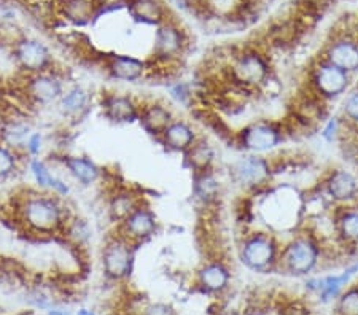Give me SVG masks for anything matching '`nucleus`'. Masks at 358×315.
I'll use <instances>...</instances> for the list:
<instances>
[{
	"instance_id": "obj_1",
	"label": "nucleus",
	"mask_w": 358,
	"mask_h": 315,
	"mask_svg": "<svg viewBox=\"0 0 358 315\" xmlns=\"http://www.w3.org/2000/svg\"><path fill=\"white\" fill-rule=\"evenodd\" d=\"M15 221L22 233L37 239L61 237L73 212L67 199L36 186L16 194L13 200Z\"/></svg>"
},
{
	"instance_id": "obj_2",
	"label": "nucleus",
	"mask_w": 358,
	"mask_h": 315,
	"mask_svg": "<svg viewBox=\"0 0 358 315\" xmlns=\"http://www.w3.org/2000/svg\"><path fill=\"white\" fill-rule=\"evenodd\" d=\"M227 83L248 94H259L273 82L269 56L255 47L236 50L223 68Z\"/></svg>"
},
{
	"instance_id": "obj_3",
	"label": "nucleus",
	"mask_w": 358,
	"mask_h": 315,
	"mask_svg": "<svg viewBox=\"0 0 358 315\" xmlns=\"http://www.w3.org/2000/svg\"><path fill=\"white\" fill-rule=\"evenodd\" d=\"M323 251L320 237L310 228H304L282 245L277 269L294 277L309 276L319 268Z\"/></svg>"
},
{
	"instance_id": "obj_4",
	"label": "nucleus",
	"mask_w": 358,
	"mask_h": 315,
	"mask_svg": "<svg viewBox=\"0 0 358 315\" xmlns=\"http://www.w3.org/2000/svg\"><path fill=\"white\" fill-rule=\"evenodd\" d=\"M282 245L274 233L252 229L241 234L238 256L242 265L253 272H269L279 265Z\"/></svg>"
},
{
	"instance_id": "obj_5",
	"label": "nucleus",
	"mask_w": 358,
	"mask_h": 315,
	"mask_svg": "<svg viewBox=\"0 0 358 315\" xmlns=\"http://www.w3.org/2000/svg\"><path fill=\"white\" fill-rule=\"evenodd\" d=\"M287 137L285 123L274 119H253L234 133L233 143L244 153L264 154L279 148Z\"/></svg>"
},
{
	"instance_id": "obj_6",
	"label": "nucleus",
	"mask_w": 358,
	"mask_h": 315,
	"mask_svg": "<svg viewBox=\"0 0 358 315\" xmlns=\"http://www.w3.org/2000/svg\"><path fill=\"white\" fill-rule=\"evenodd\" d=\"M67 88L64 72L59 68L36 73V75H22L20 85V97L26 102L29 110L34 108L56 107L57 102Z\"/></svg>"
},
{
	"instance_id": "obj_7",
	"label": "nucleus",
	"mask_w": 358,
	"mask_h": 315,
	"mask_svg": "<svg viewBox=\"0 0 358 315\" xmlns=\"http://www.w3.org/2000/svg\"><path fill=\"white\" fill-rule=\"evenodd\" d=\"M229 177L234 185L253 194L268 190L274 177L273 161L263 154L244 153L229 166Z\"/></svg>"
},
{
	"instance_id": "obj_8",
	"label": "nucleus",
	"mask_w": 358,
	"mask_h": 315,
	"mask_svg": "<svg viewBox=\"0 0 358 315\" xmlns=\"http://www.w3.org/2000/svg\"><path fill=\"white\" fill-rule=\"evenodd\" d=\"M136 265V245L115 231L101 249V266L107 279L123 282L129 279Z\"/></svg>"
},
{
	"instance_id": "obj_9",
	"label": "nucleus",
	"mask_w": 358,
	"mask_h": 315,
	"mask_svg": "<svg viewBox=\"0 0 358 315\" xmlns=\"http://www.w3.org/2000/svg\"><path fill=\"white\" fill-rule=\"evenodd\" d=\"M306 86L322 101H334L349 93L350 73L320 57L310 66Z\"/></svg>"
},
{
	"instance_id": "obj_10",
	"label": "nucleus",
	"mask_w": 358,
	"mask_h": 315,
	"mask_svg": "<svg viewBox=\"0 0 358 315\" xmlns=\"http://www.w3.org/2000/svg\"><path fill=\"white\" fill-rule=\"evenodd\" d=\"M11 54L22 75H36L56 68L53 53L38 38L22 36L11 45Z\"/></svg>"
},
{
	"instance_id": "obj_11",
	"label": "nucleus",
	"mask_w": 358,
	"mask_h": 315,
	"mask_svg": "<svg viewBox=\"0 0 358 315\" xmlns=\"http://www.w3.org/2000/svg\"><path fill=\"white\" fill-rule=\"evenodd\" d=\"M115 231L138 247L141 244H145L157 236L159 231V219L145 200L129 217H126L120 225H117Z\"/></svg>"
},
{
	"instance_id": "obj_12",
	"label": "nucleus",
	"mask_w": 358,
	"mask_h": 315,
	"mask_svg": "<svg viewBox=\"0 0 358 315\" xmlns=\"http://www.w3.org/2000/svg\"><path fill=\"white\" fill-rule=\"evenodd\" d=\"M320 190L333 205L358 203V179L350 170L334 168L323 177Z\"/></svg>"
},
{
	"instance_id": "obj_13",
	"label": "nucleus",
	"mask_w": 358,
	"mask_h": 315,
	"mask_svg": "<svg viewBox=\"0 0 358 315\" xmlns=\"http://www.w3.org/2000/svg\"><path fill=\"white\" fill-rule=\"evenodd\" d=\"M99 107L103 117L112 123L131 124L138 122L141 101L129 93L102 91L99 96Z\"/></svg>"
},
{
	"instance_id": "obj_14",
	"label": "nucleus",
	"mask_w": 358,
	"mask_h": 315,
	"mask_svg": "<svg viewBox=\"0 0 358 315\" xmlns=\"http://www.w3.org/2000/svg\"><path fill=\"white\" fill-rule=\"evenodd\" d=\"M34 124L24 108L13 107L0 119V140L13 150L24 154L27 139L34 133Z\"/></svg>"
},
{
	"instance_id": "obj_15",
	"label": "nucleus",
	"mask_w": 358,
	"mask_h": 315,
	"mask_svg": "<svg viewBox=\"0 0 358 315\" xmlns=\"http://www.w3.org/2000/svg\"><path fill=\"white\" fill-rule=\"evenodd\" d=\"M103 71L108 78L120 83H138L148 78L150 64L148 59L131 54L113 53L103 57Z\"/></svg>"
},
{
	"instance_id": "obj_16",
	"label": "nucleus",
	"mask_w": 358,
	"mask_h": 315,
	"mask_svg": "<svg viewBox=\"0 0 358 315\" xmlns=\"http://www.w3.org/2000/svg\"><path fill=\"white\" fill-rule=\"evenodd\" d=\"M27 172L31 174L34 186L37 190L53 193L56 196L67 199L72 193V186L64 177H61L57 172L53 170L50 163L43 158H29L26 161Z\"/></svg>"
},
{
	"instance_id": "obj_17",
	"label": "nucleus",
	"mask_w": 358,
	"mask_h": 315,
	"mask_svg": "<svg viewBox=\"0 0 358 315\" xmlns=\"http://www.w3.org/2000/svg\"><path fill=\"white\" fill-rule=\"evenodd\" d=\"M322 57L350 75L358 72V37L349 32L338 34L327 43Z\"/></svg>"
},
{
	"instance_id": "obj_18",
	"label": "nucleus",
	"mask_w": 358,
	"mask_h": 315,
	"mask_svg": "<svg viewBox=\"0 0 358 315\" xmlns=\"http://www.w3.org/2000/svg\"><path fill=\"white\" fill-rule=\"evenodd\" d=\"M56 161L61 164L69 177L78 183L80 186H92L99 183L103 177V170L99 164H96L91 158L85 154H71L59 153L56 156Z\"/></svg>"
},
{
	"instance_id": "obj_19",
	"label": "nucleus",
	"mask_w": 358,
	"mask_h": 315,
	"mask_svg": "<svg viewBox=\"0 0 358 315\" xmlns=\"http://www.w3.org/2000/svg\"><path fill=\"white\" fill-rule=\"evenodd\" d=\"M174 118V110H172V107L167 102L159 99H150L143 102L141 101V113H138L137 123L150 135L159 139V135L163 134V131Z\"/></svg>"
},
{
	"instance_id": "obj_20",
	"label": "nucleus",
	"mask_w": 358,
	"mask_h": 315,
	"mask_svg": "<svg viewBox=\"0 0 358 315\" xmlns=\"http://www.w3.org/2000/svg\"><path fill=\"white\" fill-rule=\"evenodd\" d=\"M92 104V96L88 88L83 85L73 83L67 85L64 94L57 102L56 110L64 119L69 122H80L86 113L90 112Z\"/></svg>"
},
{
	"instance_id": "obj_21",
	"label": "nucleus",
	"mask_w": 358,
	"mask_h": 315,
	"mask_svg": "<svg viewBox=\"0 0 358 315\" xmlns=\"http://www.w3.org/2000/svg\"><path fill=\"white\" fill-rule=\"evenodd\" d=\"M330 214L339 242L345 247H358V203L333 205Z\"/></svg>"
},
{
	"instance_id": "obj_22",
	"label": "nucleus",
	"mask_w": 358,
	"mask_h": 315,
	"mask_svg": "<svg viewBox=\"0 0 358 315\" xmlns=\"http://www.w3.org/2000/svg\"><path fill=\"white\" fill-rule=\"evenodd\" d=\"M196 280H198V286H201L202 291L210 295H220L231 285V271L223 260L213 258L199 268Z\"/></svg>"
},
{
	"instance_id": "obj_23",
	"label": "nucleus",
	"mask_w": 358,
	"mask_h": 315,
	"mask_svg": "<svg viewBox=\"0 0 358 315\" xmlns=\"http://www.w3.org/2000/svg\"><path fill=\"white\" fill-rule=\"evenodd\" d=\"M355 274H358V260L349 265L341 274H330V276L310 279L306 285H308L313 291L319 293L320 301L330 302L333 300H338L339 295L343 293L345 286L350 284V280Z\"/></svg>"
},
{
	"instance_id": "obj_24",
	"label": "nucleus",
	"mask_w": 358,
	"mask_h": 315,
	"mask_svg": "<svg viewBox=\"0 0 358 315\" xmlns=\"http://www.w3.org/2000/svg\"><path fill=\"white\" fill-rule=\"evenodd\" d=\"M199 139L198 133L193 128V124L182 118H174L171 124L159 135V142L163 143L166 150L172 153H187L194 145V142Z\"/></svg>"
},
{
	"instance_id": "obj_25",
	"label": "nucleus",
	"mask_w": 358,
	"mask_h": 315,
	"mask_svg": "<svg viewBox=\"0 0 358 315\" xmlns=\"http://www.w3.org/2000/svg\"><path fill=\"white\" fill-rule=\"evenodd\" d=\"M142 203H145V198L138 191L128 186H115L107 199L108 219L117 226L126 217H129Z\"/></svg>"
},
{
	"instance_id": "obj_26",
	"label": "nucleus",
	"mask_w": 358,
	"mask_h": 315,
	"mask_svg": "<svg viewBox=\"0 0 358 315\" xmlns=\"http://www.w3.org/2000/svg\"><path fill=\"white\" fill-rule=\"evenodd\" d=\"M223 185L218 179L217 170H206L199 174H193V196L206 207L218 204V199L222 196Z\"/></svg>"
},
{
	"instance_id": "obj_27",
	"label": "nucleus",
	"mask_w": 358,
	"mask_h": 315,
	"mask_svg": "<svg viewBox=\"0 0 358 315\" xmlns=\"http://www.w3.org/2000/svg\"><path fill=\"white\" fill-rule=\"evenodd\" d=\"M129 15L141 24L159 26L169 20V10L161 0H128Z\"/></svg>"
},
{
	"instance_id": "obj_28",
	"label": "nucleus",
	"mask_w": 358,
	"mask_h": 315,
	"mask_svg": "<svg viewBox=\"0 0 358 315\" xmlns=\"http://www.w3.org/2000/svg\"><path fill=\"white\" fill-rule=\"evenodd\" d=\"M57 11L72 26H86L96 18L94 0H57Z\"/></svg>"
},
{
	"instance_id": "obj_29",
	"label": "nucleus",
	"mask_w": 358,
	"mask_h": 315,
	"mask_svg": "<svg viewBox=\"0 0 358 315\" xmlns=\"http://www.w3.org/2000/svg\"><path fill=\"white\" fill-rule=\"evenodd\" d=\"M215 148H213L204 137H199V139L194 142V145L185 153V163H187L193 174L215 169Z\"/></svg>"
},
{
	"instance_id": "obj_30",
	"label": "nucleus",
	"mask_w": 358,
	"mask_h": 315,
	"mask_svg": "<svg viewBox=\"0 0 358 315\" xmlns=\"http://www.w3.org/2000/svg\"><path fill=\"white\" fill-rule=\"evenodd\" d=\"M61 239L77 250H83L90 245L92 239V226L91 223L82 215L72 214L71 219L66 223L64 231L61 234Z\"/></svg>"
},
{
	"instance_id": "obj_31",
	"label": "nucleus",
	"mask_w": 358,
	"mask_h": 315,
	"mask_svg": "<svg viewBox=\"0 0 358 315\" xmlns=\"http://www.w3.org/2000/svg\"><path fill=\"white\" fill-rule=\"evenodd\" d=\"M27 158L20 152L13 150L0 140V182L8 180L21 170V166H26Z\"/></svg>"
},
{
	"instance_id": "obj_32",
	"label": "nucleus",
	"mask_w": 358,
	"mask_h": 315,
	"mask_svg": "<svg viewBox=\"0 0 358 315\" xmlns=\"http://www.w3.org/2000/svg\"><path fill=\"white\" fill-rule=\"evenodd\" d=\"M338 315H358V285L345 288L338 298Z\"/></svg>"
},
{
	"instance_id": "obj_33",
	"label": "nucleus",
	"mask_w": 358,
	"mask_h": 315,
	"mask_svg": "<svg viewBox=\"0 0 358 315\" xmlns=\"http://www.w3.org/2000/svg\"><path fill=\"white\" fill-rule=\"evenodd\" d=\"M343 119L349 128L358 129V88L350 89L343 101Z\"/></svg>"
},
{
	"instance_id": "obj_34",
	"label": "nucleus",
	"mask_w": 358,
	"mask_h": 315,
	"mask_svg": "<svg viewBox=\"0 0 358 315\" xmlns=\"http://www.w3.org/2000/svg\"><path fill=\"white\" fill-rule=\"evenodd\" d=\"M169 96L171 99L180 104L183 107H189L194 101V91L192 85L185 82H176L169 86Z\"/></svg>"
},
{
	"instance_id": "obj_35",
	"label": "nucleus",
	"mask_w": 358,
	"mask_h": 315,
	"mask_svg": "<svg viewBox=\"0 0 358 315\" xmlns=\"http://www.w3.org/2000/svg\"><path fill=\"white\" fill-rule=\"evenodd\" d=\"M343 118L339 117H333V118H328L325 124H323V129L320 131V135L322 139L328 142V143H333L336 142L339 137H343V122H341Z\"/></svg>"
},
{
	"instance_id": "obj_36",
	"label": "nucleus",
	"mask_w": 358,
	"mask_h": 315,
	"mask_svg": "<svg viewBox=\"0 0 358 315\" xmlns=\"http://www.w3.org/2000/svg\"><path fill=\"white\" fill-rule=\"evenodd\" d=\"M43 147H45V135L42 133H38V131H34L31 137L27 139L26 148H24V156L27 159L40 156L43 152Z\"/></svg>"
},
{
	"instance_id": "obj_37",
	"label": "nucleus",
	"mask_w": 358,
	"mask_h": 315,
	"mask_svg": "<svg viewBox=\"0 0 358 315\" xmlns=\"http://www.w3.org/2000/svg\"><path fill=\"white\" fill-rule=\"evenodd\" d=\"M142 315H177V311L169 302L155 301L142 307Z\"/></svg>"
},
{
	"instance_id": "obj_38",
	"label": "nucleus",
	"mask_w": 358,
	"mask_h": 315,
	"mask_svg": "<svg viewBox=\"0 0 358 315\" xmlns=\"http://www.w3.org/2000/svg\"><path fill=\"white\" fill-rule=\"evenodd\" d=\"M167 2L174 5L178 10H189V11H198L201 8L199 0H167Z\"/></svg>"
},
{
	"instance_id": "obj_39",
	"label": "nucleus",
	"mask_w": 358,
	"mask_h": 315,
	"mask_svg": "<svg viewBox=\"0 0 358 315\" xmlns=\"http://www.w3.org/2000/svg\"><path fill=\"white\" fill-rule=\"evenodd\" d=\"M284 315H309L308 309L303 307L301 305H290L285 309Z\"/></svg>"
},
{
	"instance_id": "obj_40",
	"label": "nucleus",
	"mask_w": 358,
	"mask_h": 315,
	"mask_svg": "<svg viewBox=\"0 0 358 315\" xmlns=\"http://www.w3.org/2000/svg\"><path fill=\"white\" fill-rule=\"evenodd\" d=\"M46 315H71V312L61 307H51L46 311Z\"/></svg>"
},
{
	"instance_id": "obj_41",
	"label": "nucleus",
	"mask_w": 358,
	"mask_h": 315,
	"mask_svg": "<svg viewBox=\"0 0 358 315\" xmlns=\"http://www.w3.org/2000/svg\"><path fill=\"white\" fill-rule=\"evenodd\" d=\"M75 315H96V312L92 311V309H88V307H80Z\"/></svg>"
}]
</instances>
